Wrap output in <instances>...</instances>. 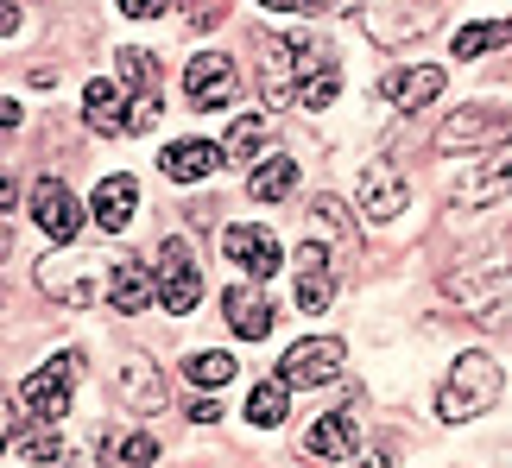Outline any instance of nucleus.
<instances>
[{"label": "nucleus", "instance_id": "nucleus-1", "mask_svg": "<svg viewBox=\"0 0 512 468\" xmlns=\"http://www.w3.org/2000/svg\"><path fill=\"white\" fill-rule=\"evenodd\" d=\"M494 399H500V367L487 355H462L456 367H449L443 393H437V418L443 424H468V418H481Z\"/></svg>", "mask_w": 512, "mask_h": 468}, {"label": "nucleus", "instance_id": "nucleus-2", "mask_svg": "<svg viewBox=\"0 0 512 468\" xmlns=\"http://www.w3.org/2000/svg\"><path fill=\"white\" fill-rule=\"evenodd\" d=\"M76 374H83V355L76 348H64V355H51L38 374L19 386V399H26V412L38 418V424H64V412H70V399H76Z\"/></svg>", "mask_w": 512, "mask_h": 468}, {"label": "nucleus", "instance_id": "nucleus-3", "mask_svg": "<svg viewBox=\"0 0 512 468\" xmlns=\"http://www.w3.org/2000/svg\"><path fill=\"white\" fill-rule=\"evenodd\" d=\"M159 304L171 310V317H190V310L203 304V272H196V253L177 241V234L159 247Z\"/></svg>", "mask_w": 512, "mask_h": 468}, {"label": "nucleus", "instance_id": "nucleus-4", "mask_svg": "<svg viewBox=\"0 0 512 468\" xmlns=\"http://www.w3.org/2000/svg\"><path fill=\"white\" fill-rule=\"evenodd\" d=\"M443 298L468 310V317H500V310H512V266L500 272H449V285H443Z\"/></svg>", "mask_w": 512, "mask_h": 468}, {"label": "nucleus", "instance_id": "nucleus-5", "mask_svg": "<svg viewBox=\"0 0 512 468\" xmlns=\"http://www.w3.org/2000/svg\"><path fill=\"white\" fill-rule=\"evenodd\" d=\"M222 253H228V266L234 272H247V279H279V266H285V253H279V241L260 228V222H234V228H222Z\"/></svg>", "mask_w": 512, "mask_h": 468}, {"label": "nucleus", "instance_id": "nucleus-6", "mask_svg": "<svg viewBox=\"0 0 512 468\" xmlns=\"http://www.w3.org/2000/svg\"><path fill=\"white\" fill-rule=\"evenodd\" d=\"M38 291L57 304H70V310H83L95 304V260L89 253H51V260H38Z\"/></svg>", "mask_w": 512, "mask_h": 468}, {"label": "nucleus", "instance_id": "nucleus-7", "mask_svg": "<svg viewBox=\"0 0 512 468\" xmlns=\"http://www.w3.org/2000/svg\"><path fill=\"white\" fill-rule=\"evenodd\" d=\"M342 361H348V348H342L336 336H304V342L285 348L279 380H291V386H323V380L342 374Z\"/></svg>", "mask_w": 512, "mask_h": 468}, {"label": "nucleus", "instance_id": "nucleus-8", "mask_svg": "<svg viewBox=\"0 0 512 468\" xmlns=\"http://www.w3.org/2000/svg\"><path fill=\"white\" fill-rule=\"evenodd\" d=\"M512 140V121L500 108H462L437 127V152H481V146H500Z\"/></svg>", "mask_w": 512, "mask_h": 468}, {"label": "nucleus", "instance_id": "nucleus-9", "mask_svg": "<svg viewBox=\"0 0 512 468\" xmlns=\"http://www.w3.org/2000/svg\"><path fill=\"white\" fill-rule=\"evenodd\" d=\"M234 89H241V70H234V57H222V51H203V57L184 70L190 108H228Z\"/></svg>", "mask_w": 512, "mask_h": 468}, {"label": "nucleus", "instance_id": "nucleus-10", "mask_svg": "<svg viewBox=\"0 0 512 468\" xmlns=\"http://www.w3.org/2000/svg\"><path fill=\"white\" fill-rule=\"evenodd\" d=\"M32 222L51 234V241H76L83 234V203L70 197L64 178H38L32 184Z\"/></svg>", "mask_w": 512, "mask_h": 468}, {"label": "nucleus", "instance_id": "nucleus-11", "mask_svg": "<svg viewBox=\"0 0 512 468\" xmlns=\"http://www.w3.org/2000/svg\"><path fill=\"white\" fill-rule=\"evenodd\" d=\"M222 317H228V329H234V336L260 342V336H272L279 310H272V298L260 291V279H247V285H228V291H222Z\"/></svg>", "mask_w": 512, "mask_h": 468}, {"label": "nucleus", "instance_id": "nucleus-12", "mask_svg": "<svg viewBox=\"0 0 512 468\" xmlns=\"http://www.w3.org/2000/svg\"><path fill=\"white\" fill-rule=\"evenodd\" d=\"M291 51H298V108L323 114L329 102H336V89H342L336 57H329L323 45H291Z\"/></svg>", "mask_w": 512, "mask_h": 468}, {"label": "nucleus", "instance_id": "nucleus-13", "mask_svg": "<svg viewBox=\"0 0 512 468\" xmlns=\"http://www.w3.org/2000/svg\"><path fill=\"white\" fill-rule=\"evenodd\" d=\"M443 76H449V70H437V64L386 70V76H380V95H386V102L399 108V114H418V108H430V102L443 95Z\"/></svg>", "mask_w": 512, "mask_h": 468}, {"label": "nucleus", "instance_id": "nucleus-14", "mask_svg": "<svg viewBox=\"0 0 512 468\" xmlns=\"http://www.w3.org/2000/svg\"><path fill=\"white\" fill-rule=\"evenodd\" d=\"M291 266H298V310H310V317H323V310L336 304V272H329V247L304 241Z\"/></svg>", "mask_w": 512, "mask_h": 468}, {"label": "nucleus", "instance_id": "nucleus-15", "mask_svg": "<svg viewBox=\"0 0 512 468\" xmlns=\"http://www.w3.org/2000/svg\"><path fill=\"white\" fill-rule=\"evenodd\" d=\"M405 203H411V190H405V178L392 165H367L361 171V209H367V222H399Z\"/></svg>", "mask_w": 512, "mask_h": 468}, {"label": "nucleus", "instance_id": "nucleus-16", "mask_svg": "<svg viewBox=\"0 0 512 468\" xmlns=\"http://www.w3.org/2000/svg\"><path fill=\"white\" fill-rule=\"evenodd\" d=\"M354 443H361V424H354V412H323L317 424H310L304 450H310V456H323V462H348V456H354Z\"/></svg>", "mask_w": 512, "mask_h": 468}, {"label": "nucleus", "instance_id": "nucleus-17", "mask_svg": "<svg viewBox=\"0 0 512 468\" xmlns=\"http://www.w3.org/2000/svg\"><path fill=\"white\" fill-rule=\"evenodd\" d=\"M133 209H140V190H133V178H102L95 184V203H89V216H95V228H108V234H121L127 222H133Z\"/></svg>", "mask_w": 512, "mask_h": 468}, {"label": "nucleus", "instance_id": "nucleus-18", "mask_svg": "<svg viewBox=\"0 0 512 468\" xmlns=\"http://www.w3.org/2000/svg\"><path fill=\"white\" fill-rule=\"evenodd\" d=\"M159 298V272H146L140 260H127V266H114V285H108V304H114V317H140V310Z\"/></svg>", "mask_w": 512, "mask_h": 468}, {"label": "nucleus", "instance_id": "nucleus-19", "mask_svg": "<svg viewBox=\"0 0 512 468\" xmlns=\"http://www.w3.org/2000/svg\"><path fill=\"white\" fill-rule=\"evenodd\" d=\"M83 114H89L95 133H127L133 127V102L121 95V83H108V76L83 89Z\"/></svg>", "mask_w": 512, "mask_h": 468}, {"label": "nucleus", "instance_id": "nucleus-20", "mask_svg": "<svg viewBox=\"0 0 512 468\" xmlns=\"http://www.w3.org/2000/svg\"><path fill=\"white\" fill-rule=\"evenodd\" d=\"M165 178H177V184H203L209 171H222V146H209V140H177V146H165Z\"/></svg>", "mask_w": 512, "mask_h": 468}, {"label": "nucleus", "instance_id": "nucleus-21", "mask_svg": "<svg viewBox=\"0 0 512 468\" xmlns=\"http://www.w3.org/2000/svg\"><path fill=\"white\" fill-rule=\"evenodd\" d=\"M494 197H512V159L487 165L481 178H462L456 197H449V209H475V203H494Z\"/></svg>", "mask_w": 512, "mask_h": 468}, {"label": "nucleus", "instance_id": "nucleus-22", "mask_svg": "<svg viewBox=\"0 0 512 468\" xmlns=\"http://www.w3.org/2000/svg\"><path fill=\"white\" fill-rule=\"evenodd\" d=\"M247 190H253V203H285L291 190H298V165H291L285 152H279V159H260L253 178H247Z\"/></svg>", "mask_w": 512, "mask_h": 468}, {"label": "nucleus", "instance_id": "nucleus-23", "mask_svg": "<svg viewBox=\"0 0 512 468\" xmlns=\"http://www.w3.org/2000/svg\"><path fill=\"white\" fill-rule=\"evenodd\" d=\"M121 393L140 405V412H159V405H165V386H159V374H152L146 355H127L121 361Z\"/></svg>", "mask_w": 512, "mask_h": 468}, {"label": "nucleus", "instance_id": "nucleus-24", "mask_svg": "<svg viewBox=\"0 0 512 468\" xmlns=\"http://www.w3.org/2000/svg\"><path fill=\"white\" fill-rule=\"evenodd\" d=\"M285 412H291V380H266V386H253V399H247V424L272 431V424H285Z\"/></svg>", "mask_w": 512, "mask_h": 468}, {"label": "nucleus", "instance_id": "nucleus-25", "mask_svg": "<svg viewBox=\"0 0 512 468\" xmlns=\"http://www.w3.org/2000/svg\"><path fill=\"white\" fill-rule=\"evenodd\" d=\"M184 380L203 386V393H215V386L234 380V361H228V355H190V361H184Z\"/></svg>", "mask_w": 512, "mask_h": 468}, {"label": "nucleus", "instance_id": "nucleus-26", "mask_svg": "<svg viewBox=\"0 0 512 468\" xmlns=\"http://www.w3.org/2000/svg\"><path fill=\"white\" fill-rule=\"evenodd\" d=\"M494 45H512V19H500V26H462L456 32V57H481Z\"/></svg>", "mask_w": 512, "mask_h": 468}, {"label": "nucleus", "instance_id": "nucleus-27", "mask_svg": "<svg viewBox=\"0 0 512 468\" xmlns=\"http://www.w3.org/2000/svg\"><path fill=\"white\" fill-rule=\"evenodd\" d=\"M266 140H272V121H266V114H247V121L228 127V152H234V159H253Z\"/></svg>", "mask_w": 512, "mask_h": 468}, {"label": "nucleus", "instance_id": "nucleus-28", "mask_svg": "<svg viewBox=\"0 0 512 468\" xmlns=\"http://www.w3.org/2000/svg\"><path fill=\"white\" fill-rule=\"evenodd\" d=\"M121 83L140 89V95H159V64H152V51H121Z\"/></svg>", "mask_w": 512, "mask_h": 468}, {"label": "nucleus", "instance_id": "nucleus-29", "mask_svg": "<svg viewBox=\"0 0 512 468\" xmlns=\"http://www.w3.org/2000/svg\"><path fill=\"white\" fill-rule=\"evenodd\" d=\"M114 456H121V468H146L152 456H159V443H152L146 431H133V437H121V450H114Z\"/></svg>", "mask_w": 512, "mask_h": 468}, {"label": "nucleus", "instance_id": "nucleus-30", "mask_svg": "<svg viewBox=\"0 0 512 468\" xmlns=\"http://www.w3.org/2000/svg\"><path fill=\"white\" fill-rule=\"evenodd\" d=\"M57 456H64V437H57V431H38L26 443V462H57Z\"/></svg>", "mask_w": 512, "mask_h": 468}, {"label": "nucleus", "instance_id": "nucleus-31", "mask_svg": "<svg viewBox=\"0 0 512 468\" xmlns=\"http://www.w3.org/2000/svg\"><path fill=\"white\" fill-rule=\"evenodd\" d=\"M184 13H190V26H196V32H209L215 19H222V0H184Z\"/></svg>", "mask_w": 512, "mask_h": 468}, {"label": "nucleus", "instance_id": "nucleus-32", "mask_svg": "<svg viewBox=\"0 0 512 468\" xmlns=\"http://www.w3.org/2000/svg\"><path fill=\"white\" fill-rule=\"evenodd\" d=\"M310 222H323V228H342V222H348V209H342L336 197H317V203H310Z\"/></svg>", "mask_w": 512, "mask_h": 468}, {"label": "nucleus", "instance_id": "nucleus-33", "mask_svg": "<svg viewBox=\"0 0 512 468\" xmlns=\"http://www.w3.org/2000/svg\"><path fill=\"white\" fill-rule=\"evenodd\" d=\"M159 7H165V0H121L127 19H159Z\"/></svg>", "mask_w": 512, "mask_h": 468}, {"label": "nucleus", "instance_id": "nucleus-34", "mask_svg": "<svg viewBox=\"0 0 512 468\" xmlns=\"http://www.w3.org/2000/svg\"><path fill=\"white\" fill-rule=\"evenodd\" d=\"M260 7H272V13H310L317 0H260Z\"/></svg>", "mask_w": 512, "mask_h": 468}, {"label": "nucleus", "instance_id": "nucleus-35", "mask_svg": "<svg viewBox=\"0 0 512 468\" xmlns=\"http://www.w3.org/2000/svg\"><path fill=\"white\" fill-rule=\"evenodd\" d=\"M317 7H323V13H354L361 0H317Z\"/></svg>", "mask_w": 512, "mask_h": 468}, {"label": "nucleus", "instance_id": "nucleus-36", "mask_svg": "<svg viewBox=\"0 0 512 468\" xmlns=\"http://www.w3.org/2000/svg\"><path fill=\"white\" fill-rule=\"evenodd\" d=\"M354 468H392V456H386V450H373V456H361Z\"/></svg>", "mask_w": 512, "mask_h": 468}]
</instances>
